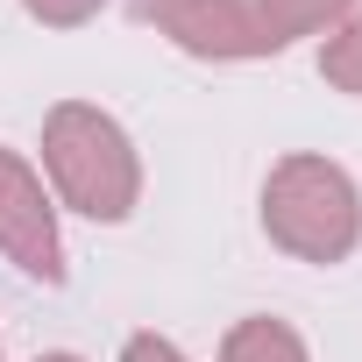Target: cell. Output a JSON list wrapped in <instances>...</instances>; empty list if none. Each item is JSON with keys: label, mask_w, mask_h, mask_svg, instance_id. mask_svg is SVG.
Returning <instances> with one entry per match:
<instances>
[{"label": "cell", "mask_w": 362, "mask_h": 362, "mask_svg": "<svg viewBox=\"0 0 362 362\" xmlns=\"http://www.w3.org/2000/svg\"><path fill=\"white\" fill-rule=\"evenodd\" d=\"M43 177H50V199L114 228L135 214L142 199V156L128 142V128L93 107V100H57L43 114Z\"/></svg>", "instance_id": "6da1fadb"}, {"label": "cell", "mask_w": 362, "mask_h": 362, "mask_svg": "<svg viewBox=\"0 0 362 362\" xmlns=\"http://www.w3.org/2000/svg\"><path fill=\"white\" fill-rule=\"evenodd\" d=\"M263 235L298 263H348L362 242V192L334 156L291 149L263 177Z\"/></svg>", "instance_id": "7a4b0ae2"}, {"label": "cell", "mask_w": 362, "mask_h": 362, "mask_svg": "<svg viewBox=\"0 0 362 362\" xmlns=\"http://www.w3.org/2000/svg\"><path fill=\"white\" fill-rule=\"evenodd\" d=\"M135 22H149L156 36H170L177 50H192L206 64H249V57H277L256 0H135Z\"/></svg>", "instance_id": "3957f363"}, {"label": "cell", "mask_w": 362, "mask_h": 362, "mask_svg": "<svg viewBox=\"0 0 362 362\" xmlns=\"http://www.w3.org/2000/svg\"><path fill=\"white\" fill-rule=\"evenodd\" d=\"M0 256H8L22 277L36 284H64V235H57V199L36 177V163H22L8 142H0Z\"/></svg>", "instance_id": "277c9868"}, {"label": "cell", "mask_w": 362, "mask_h": 362, "mask_svg": "<svg viewBox=\"0 0 362 362\" xmlns=\"http://www.w3.org/2000/svg\"><path fill=\"white\" fill-rule=\"evenodd\" d=\"M355 8H362V0H256V15H263V29H270L277 50H291L305 36H334Z\"/></svg>", "instance_id": "5b68a950"}, {"label": "cell", "mask_w": 362, "mask_h": 362, "mask_svg": "<svg viewBox=\"0 0 362 362\" xmlns=\"http://www.w3.org/2000/svg\"><path fill=\"white\" fill-rule=\"evenodd\" d=\"M221 362H313V355H305V341H298L284 320H270V313H249V320H235V327H228V341H221Z\"/></svg>", "instance_id": "8992f818"}, {"label": "cell", "mask_w": 362, "mask_h": 362, "mask_svg": "<svg viewBox=\"0 0 362 362\" xmlns=\"http://www.w3.org/2000/svg\"><path fill=\"white\" fill-rule=\"evenodd\" d=\"M320 78H327L334 93H362V8L320 43Z\"/></svg>", "instance_id": "52a82bcc"}, {"label": "cell", "mask_w": 362, "mask_h": 362, "mask_svg": "<svg viewBox=\"0 0 362 362\" xmlns=\"http://www.w3.org/2000/svg\"><path fill=\"white\" fill-rule=\"evenodd\" d=\"M22 8H29L43 29H86V22L107 8V0H22Z\"/></svg>", "instance_id": "ba28073f"}, {"label": "cell", "mask_w": 362, "mask_h": 362, "mask_svg": "<svg viewBox=\"0 0 362 362\" xmlns=\"http://www.w3.org/2000/svg\"><path fill=\"white\" fill-rule=\"evenodd\" d=\"M121 362H185V348H177L170 334H128Z\"/></svg>", "instance_id": "9c48e42d"}, {"label": "cell", "mask_w": 362, "mask_h": 362, "mask_svg": "<svg viewBox=\"0 0 362 362\" xmlns=\"http://www.w3.org/2000/svg\"><path fill=\"white\" fill-rule=\"evenodd\" d=\"M36 362H86V355H64V348H57V355H36Z\"/></svg>", "instance_id": "30bf717a"}]
</instances>
